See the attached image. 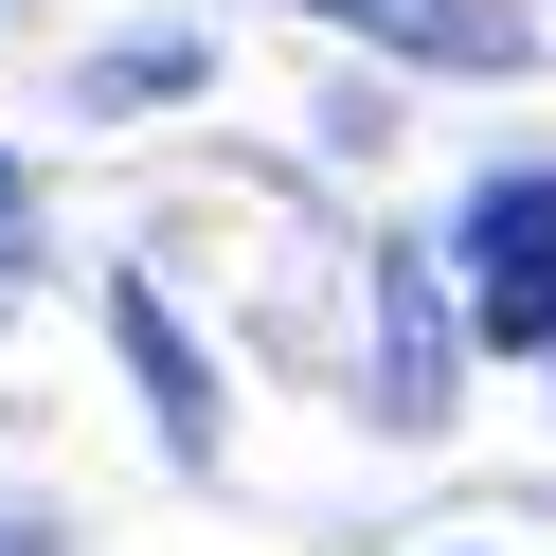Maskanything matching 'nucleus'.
<instances>
[{
  "label": "nucleus",
  "mask_w": 556,
  "mask_h": 556,
  "mask_svg": "<svg viewBox=\"0 0 556 556\" xmlns=\"http://www.w3.org/2000/svg\"><path fill=\"white\" fill-rule=\"evenodd\" d=\"M109 341H126V377H144V431L180 448V467H216V359L180 341V305H162V288H109Z\"/></svg>",
  "instance_id": "nucleus-3"
},
{
  "label": "nucleus",
  "mask_w": 556,
  "mask_h": 556,
  "mask_svg": "<svg viewBox=\"0 0 556 556\" xmlns=\"http://www.w3.org/2000/svg\"><path fill=\"white\" fill-rule=\"evenodd\" d=\"M305 18L413 54V73H520V0H305Z\"/></svg>",
  "instance_id": "nucleus-4"
},
{
  "label": "nucleus",
  "mask_w": 556,
  "mask_h": 556,
  "mask_svg": "<svg viewBox=\"0 0 556 556\" xmlns=\"http://www.w3.org/2000/svg\"><path fill=\"white\" fill-rule=\"evenodd\" d=\"M448 359H467V305L431 252H377V431H448Z\"/></svg>",
  "instance_id": "nucleus-2"
},
{
  "label": "nucleus",
  "mask_w": 556,
  "mask_h": 556,
  "mask_svg": "<svg viewBox=\"0 0 556 556\" xmlns=\"http://www.w3.org/2000/svg\"><path fill=\"white\" fill-rule=\"evenodd\" d=\"M162 90H198V37H126V54H90V109H162Z\"/></svg>",
  "instance_id": "nucleus-5"
},
{
  "label": "nucleus",
  "mask_w": 556,
  "mask_h": 556,
  "mask_svg": "<svg viewBox=\"0 0 556 556\" xmlns=\"http://www.w3.org/2000/svg\"><path fill=\"white\" fill-rule=\"evenodd\" d=\"M0 233H18V162H0Z\"/></svg>",
  "instance_id": "nucleus-6"
},
{
  "label": "nucleus",
  "mask_w": 556,
  "mask_h": 556,
  "mask_svg": "<svg viewBox=\"0 0 556 556\" xmlns=\"http://www.w3.org/2000/svg\"><path fill=\"white\" fill-rule=\"evenodd\" d=\"M448 305H467V341H503V359H556V162L467 180V216H448Z\"/></svg>",
  "instance_id": "nucleus-1"
}]
</instances>
